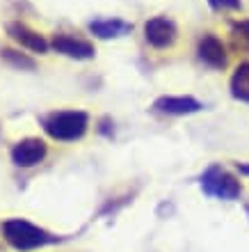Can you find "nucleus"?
Masks as SVG:
<instances>
[{
    "label": "nucleus",
    "mask_w": 249,
    "mask_h": 252,
    "mask_svg": "<svg viewBox=\"0 0 249 252\" xmlns=\"http://www.w3.org/2000/svg\"><path fill=\"white\" fill-rule=\"evenodd\" d=\"M87 124H89V120H87L85 113H80V110H64V113L51 115L44 122V128L55 140H78L85 135Z\"/></svg>",
    "instance_id": "1"
},
{
    "label": "nucleus",
    "mask_w": 249,
    "mask_h": 252,
    "mask_svg": "<svg viewBox=\"0 0 249 252\" xmlns=\"http://www.w3.org/2000/svg\"><path fill=\"white\" fill-rule=\"evenodd\" d=\"M2 234L9 246H14L16 250H34V248L48 243V234L39 227H34L28 220H7L2 225Z\"/></svg>",
    "instance_id": "2"
},
{
    "label": "nucleus",
    "mask_w": 249,
    "mask_h": 252,
    "mask_svg": "<svg viewBox=\"0 0 249 252\" xmlns=\"http://www.w3.org/2000/svg\"><path fill=\"white\" fill-rule=\"evenodd\" d=\"M176 23L171 19H165V16H156V19H149L144 23L146 41L156 48H169L176 41Z\"/></svg>",
    "instance_id": "3"
},
{
    "label": "nucleus",
    "mask_w": 249,
    "mask_h": 252,
    "mask_svg": "<svg viewBox=\"0 0 249 252\" xmlns=\"http://www.w3.org/2000/svg\"><path fill=\"white\" fill-rule=\"evenodd\" d=\"M203 188L210 192V195H217L222 199H236L240 195V184H238L231 174H226L220 167H213L206 172L203 177Z\"/></svg>",
    "instance_id": "4"
},
{
    "label": "nucleus",
    "mask_w": 249,
    "mask_h": 252,
    "mask_svg": "<svg viewBox=\"0 0 249 252\" xmlns=\"http://www.w3.org/2000/svg\"><path fill=\"white\" fill-rule=\"evenodd\" d=\"M46 156V142L39 138L21 140L19 145L12 149V160L19 167H32Z\"/></svg>",
    "instance_id": "5"
},
{
    "label": "nucleus",
    "mask_w": 249,
    "mask_h": 252,
    "mask_svg": "<svg viewBox=\"0 0 249 252\" xmlns=\"http://www.w3.org/2000/svg\"><path fill=\"white\" fill-rule=\"evenodd\" d=\"M7 34H9L16 44H21L23 48L32 51V53H46L48 46H51L39 32H34L32 28H28L26 23H19V21H14V23L7 26Z\"/></svg>",
    "instance_id": "6"
},
{
    "label": "nucleus",
    "mask_w": 249,
    "mask_h": 252,
    "mask_svg": "<svg viewBox=\"0 0 249 252\" xmlns=\"http://www.w3.org/2000/svg\"><path fill=\"white\" fill-rule=\"evenodd\" d=\"M51 46L57 53L66 55V58H76V60H89L94 58V46L85 39H76L71 34H55L51 41Z\"/></svg>",
    "instance_id": "7"
},
{
    "label": "nucleus",
    "mask_w": 249,
    "mask_h": 252,
    "mask_svg": "<svg viewBox=\"0 0 249 252\" xmlns=\"http://www.w3.org/2000/svg\"><path fill=\"white\" fill-rule=\"evenodd\" d=\"M197 53H199V60L203 64L213 66V69H222L226 64V48L215 34H203L201 39L197 44Z\"/></svg>",
    "instance_id": "8"
},
{
    "label": "nucleus",
    "mask_w": 249,
    "mask_h": 252,
    "mask_svg": "<svg viewBox=\"0 0 249 252\" xmlns=\"http://www.w3.org/2000/svg\"><path fill=\"white\" fill-rule=\"evenodd\" d=\"M156 110L167 115H192L201 110V103L192 96H160L156 101Z\"/></svg>",
    "instance_id": "9"
},
{
    "label": "nucleus",
    "mask_w": 249,
    "mask_h": 252,
    "mask_svg": "<svg viewBox=\"0 0 249 252\" xmlns=\"http://www.w3.org/2000/svg\"><path fill=\"white\" fill-rule=\"evenodd\" d=\"M89 30H92L96 37H101V39H110V37H121V34L131 32L133 26L126 23V21L110 19V21H92V23H89Z\"/></svg>",
    "instance_id": "10"
},
{
    "label": "nucleus",
    "mask_w": 249,
    "mask_h": 252,
    "mask_svg": "<svg viewBox=\"0 0 249 252\" xmlns=\"http://www.w3.org/2000/svg\"><path fill=\"white\" fill-rule=\"evenodd\" d=\"M231 94L236 99L249 103V62L236 66V71L231 76Z\"/></svg>",
    "instance_id": "11"
},
{
    "label": "nucleus",
    "mask_w": 249,
    "mask_h": 252,
    "mask_svg": "<svg viewBox=\"0 0 249 252\" xmlns=\"http://www.w3.org/2000/svg\"><path fill=\"white\" fill-rule=\"evenodd\" d=\"M0 55H2L9 64L19 66V69H34V60H30V58H26V55L16 53V51H12V48H2Z\"/></svg>",
    "instance_id": "12"
},
{
    "label": "nucleus",
    "mask_w": 249,
    "mask_h": 252,
    "mask_svg": "<svg viewBox=\"0 0 249 252\" xmlns=\"http://www.w3.org/2000/svg\"><path fill=\"white\" fill-rule=\"evenodd\" d=\"M210 7L217 9V12H226V9H243V2L240 0H208Z\"/></svg>",
    "instance_id": "13"
},
{
    "label": "nucleus",
    "mask_w": 249,
    "mask_h": 252,
    "mask_svg": "<svg viewBox=\"0 0 249 252\" xmlns=\"http://www.w3.org/2000/svg\"><path fill=\"white\" fill-rule=\"evenodd\" d=\"M233 32H238L240 37H245V39H249V19L245 21H238V23H233Z\"/></svg>",
    "instance_id": "14"
},
{
    "label": "nucleus",
    "mask_w": 249,
    "mask_h": 252,
    "mask_svg": "<svg viewBox=\"0 0 249 252\" xmlns=\"http://www.w3.org/2000/svg\"><path fill=\"white\" fill-rule=\"evenodd\" d=\"M238 167H240V172L249 177V163H243V165H238Z\"/></svg>",
    "instance_id": "15"
}]
</instances>
